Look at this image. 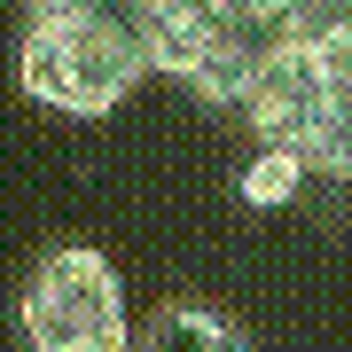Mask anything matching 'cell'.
<instances>
[{
	"label": "cell",
	"mask_w": 352,
	"mask_h": 352,
	"mask_svg": "<svg viewBox=\"0 0 352 352\" xmlns=\"http://www.w3.org/2000/svg\"><path fill=\"white\" fill-rule=\"evenodd\" d=\"M321 94H329L321 47L274 39V47L251 63V78H243V94H235V110H243V126H251L258 141H274V149H305V133H314V118H321Z\"/></svg>",
	"instance_id": "cell-4"
},
{
	"label": "cell",
	"mask_w": 352,
	"mask_h": 352,
	"mask_svg": "<svg viewBox=\"0 0 352 352\" xmlns=\"http://www.w3.org/2000/svg\"><path fill=\"white\" fill-rule=\"evenodd\" d=\"M16 321L32 352H133L126 282L94 243H63L39 258L16 289Z\"/></svg>",
	"instance_id": "cell-3"
},
{
	"label": "cell",
	"mask_w": 352,
	"mask_h": 352,
	"mask_svg": "<svg viewBox=\"0 0 352 352\" xmlns=\"http://www.w3.org/2000/svg\"><path fill=\"white\" fill-rule=\"evenodd\" d=\"M251 337H243L235 314H219V305H196V298H173L157 305L149 329L133 337V352H243Z\"/></svg>",
	"instance_id": "cell-6"
},
{
	"label": "cell",
	"mask_w": 352,
	"mask_h": 352,
	"mask_svg": "<svg viewBox=\"0 0 352 352\" xmlns=\"http://www.w3.org/2000/svg\"><path fill=\"white\" fill-rule=\"evenodd\" d=\"M110 8H126V16H141V8H149V0H110Z\"/></svg>",
	"instance_id": "cell-8"
},
{
	"label": "cell",
	"mask_w": 352,
	"mask_h": 352,
	"mask_svg": "<svg viewBox=\"0 0 352 352\" xmlns=\"http://www.w3.org/2000/svg\"><path fill=\"white\" fill-rule=\"evenodd\" d=\"M305 180H314V173H305V157H298V149H274V141H258V157L243 164L235 188H243V204H251V212H282V204H298V196H305Z\"/></svg>",
	"instance_id": "cell-7"
},
{
	"label": "cell",
	"mask_w": 352,
	"mask_h": 352,
	"mask_svg": "<svg viewBox=\"0 0 352 352\" xmlns=\"http://www.w3.org/2000/svg\"><path fill=\"white\" fill-rule=\"evenodd\" d=\"M24 8H32V16H39V8H63V0H24Z\"/></svg>",
	"instance_id": "cell-9"
},
{
	"label": "cell",
	"mask_w": 352,
	"mask_h": 352,
	"mask_svg": "<svg viewBox=\"0 0 352 352\" xmlns=\"http://www.w3.org/2000/svg\"><path fill=\"white\" fill-rule=\"evenodd\" d=\"M16 78H24L32 102H47L63 118H110L149 78V55H141V32H133L126 8H110V0H63V8H39L24 24Z\"/></svg>",
	"instance_id": "cell-1"
},
{
	"label": "cell",
	"mask_w": 352,
	"mask_h": 352,
	"mask_svg": "<svg viewBox=\"0 0 352 352\" xmlns=\"http://www.w3.org/2000/svg\"><path fill=\"white\" fill-rule=\"evenodd\" d=\"M321 78H329V94H321V118L298 157L321 180H352V24L337 39H321Z\"/></svg>",
	"instance_id": "cell-5"
},
{
	"label": "cell",
	"mask_w": 352,
	"mask_h": 352,
	"mask_svg": "<svg viewBox=\"0 0 352 352\" xmlns=\"http://www.w3.org/2000/svg\"><path fill=\"white\" fill-rule=\"evenodd\" d=\"M133 32H141L149 71L180 78V87L196 102H212V110H227V102L243 94V78H251V63L274 47V39L251 24L243 0H149V8L133 16Z\"/></svg>",
	"instance_id": "cell-2"
}]
</instances>
